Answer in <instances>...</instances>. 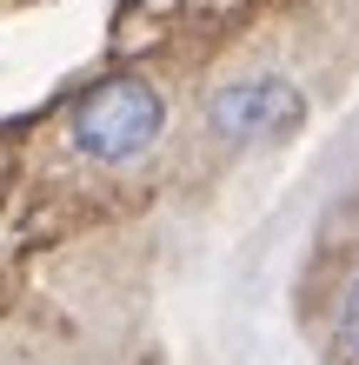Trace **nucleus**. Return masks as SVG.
Returning a JSON list of instances; mask_svg holds the SVG:
<instances>
[{"label": "nucleus", "instance_id": "f257e3e1", "mask_svg": "<svg viewBox=\"0 0 359 365\" xmlns=\"http://www.w3.org/2000/svg\"><path fill=\"white\" fill-rule=\"evenodd\" d=\"M160 126H166V106L160 93L146 87L140 73H113V80H100V87L74 106V146L87 160H140L146 146L160 140Z\"/></svg>", "mask_w": 359, "mask_h": 365}, {"label": "nucleus", "instance_id": "7ed1b4c3", "mask_svg": "<svg viewBox=\"0 0 359 365\" xmlns=\"http://www.w3.org/2000/svg\"><path fill=\"white\" fill-rule=\"evenodd\" d=\"M340 339H346V352L359 359V279H353V292H346V306H340Z\"/></svg>", "mask_w": 359, "mask_h": 365}, {"label": "nucleus", "instance_id": "f03ea898", "mask_svg": "<svg viewBox=\"0 0 359 365\" xmlns=\"http://www.w3.org/2000/svg\"><path fill=\"white\" fill-rule=\"evenodd\" d=\"M306 120V100L293 80L280 73H253V80H233L206 100V126L233 146H260V140H286L293 126Z\"/></svg>", "mask_w": 359, "mask_h": 365}]
</instances>
